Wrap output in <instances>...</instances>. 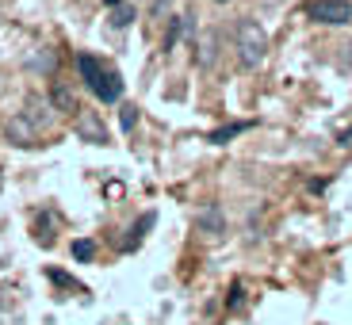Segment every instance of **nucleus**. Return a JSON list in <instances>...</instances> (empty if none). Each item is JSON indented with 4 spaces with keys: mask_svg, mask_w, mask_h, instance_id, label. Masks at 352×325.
<instances>
[{
    "mask_svg": "<svg viewBox=\"0 0 352 325\" xmlns=\"http://www.w3.org/2000/svg\"><path fill=\"white\" fill-rule=\"evenodd\" d=\"M80 134H85V138L92 134L96 142H107V131L100 126V119H85V123H80Z\"/></svg>",
    "mask_w": 352,
    "mask_h": 325,
    "instance_id": "nucleus-8",
    "label": "nucleus"
},
{
    "mask_svg": "<svg viewBox=\"0 0 352 325\" xmlns=\"http://www.w3.org/2000/svg\"><path fill=\"white\" fill-rule=\"evenodd\" d=\"M50 107H54V111H62V115L77 111V96H73V88L62 85V80H54V85H50Z\"/></svg>",
    "mask_w": 352,
    "mask_h": 325,
    "instance_id": "nucleus-4",
    "label": "nucleus"
},
{
    "mask_svg": "<svg viewBox=\"0 0 352 325\" xmlns=\"http://www.w3.org/2000/svg\"><path fill=\"white\" fill-rule=\"evenodd\" d=\"M337 142H341V146H352V126H349V131H341V138H337Z\"/></svg>",
    "mask_w": 352,
    "mask_h": 325,
    "instance_id": "nucleus-13",
    "label": "nucleus"
},
{
    "mask_svg": "<svg viewBox=\"0 0 352 325\" xmlns=\"http://www.w3.org/2000/svg\"><path fill=\"white\" fill-rule=\"evenodd\" d=\"M77 69H80V77H85V85L96 92L104 104H115V100L123 96V77L115 69H107L100 58H92V54H77Z\"/></svg>",
    "mask_w": 352,
    "mask_h": 325,
    "instance_id": "nucleus-1",
    "label": "nucleus"
},
{
    "mask_svg": "<svg viewBox=\"0 0 352 325\" xmlns=\"http://www.w3.org/2000/svg\"><path fill=\"white\" fill-rule=\"evenodd\" d=\"M195 222H199V229H203V234H211V238H214V234H222V214L214 211V207H211V211H203Z\"/></svg>",
    "mask_w": 352,
    "mask_h": 325,
    "instance_id": "nucleus-6",
    "label": "nucleus"
},
{
    "mask_svg": "<svg viewBox=\"0 0 352 325\" xmlns=\"http://www.w3.org/2000/svg\"><path fill=\"white\" fill-rule=\"evenodd\" d=\"M150 226H153V214H142V218H138V226L131 229V245H138V238H142V234H146Z\"/></svg>",
    "mask_w": 352,
    "mask_h": 325,
    "instance_id": "nucleus-10",
    "label": "nucleus"
},
{
    "mask_svg": "<svg viewBox=\"0 0 352 325\" xmlns=\"http://www.w3.org/2000/svg\"><path fill=\"white\" fill-rule=\"evenodd\" d=\"M241 131H249V123H234V126H222V131H214V134H211V142H214V146H226V142L234 138V134H241Z\"/></svg>",
    "mask_w": 352,
    "mask_h": 325,
    "instance_id": "nucleus-7",
    "label": "nucleus"
},
{
    "mask_svg": "<svg viewBox=\"0 0 352 325\" xmlns=\"http://www.w3.org/2000/svg\"><path fill=\"white\" fill-rule=\"evenodd\" d=\"M73 256H77L80 264H88L96 256V245H92V241H73Z\"/></svg>",
    "mask_w": 352,
    "mask_h": 325,
    "instance_id": "nucleus-9",
    "label": "nucleus"
},
{
    "mask_svg": "<svg viewBox=\"0 0 352 325\" xmlns=\"http://www.w3.org/2000/svg\"><path fill=\"white\" fill-rule=\"evenodd\" d=\"M134 123H138V111H134V107H123V131H131Z\"/></svg>",
    "mask_w": 352,
    "mask_h": 325,
    "instance_id": "nucleus-11",
    "label": "nucleus"
},
{
    "mask_svg": "<svg viewBox=\"0 0 352 325\" xmlns=\"http://www.w3.org/2000/svg\"><path fill=\"white\" fill-rule=\"evenodd\" d=\"M238 50H241V65L256 69L264 62V50H268V35L256 23H241L238 27Z\"/></svg>",
    "mask_w": 352,
    "mask_h": 325,
    "instance_id": "nucleus-2",
    "label": "nucleus"
},
{
    "mask_svg": "<svg viewBox=\"0 0 352 325\" xmlns=\"http://www.w3.org/2000/svg\"><path fill=\"white\" fill-rule=\"evenodd\" d=\"M310 19L314 23H326V27H341L352 19V4L349 0H314L310 4Z\"/></svg>",
    "mask_w": 352,
    "mask_h": 325,
    "instance_id": "nucleus-3",
    "label": "nucleus"
},
{
    "mask_svg": "<svg viewBox=\"0 0 352 325\" xmlns=\"http://www.w3.org/2000/svg\"><path fill=\"white\" fill-rule=\"evenodd\" d=\"M107 8H111V23L115 27H131L134 23V8L126 0H107Z\"/></svg>",
    "mask_w": 352,
    "mask_h": 325,
    "instance_id": "nucleus-5",
    "label": "nucleus"
},
{
    "mask_svg": "<svg viewBox=\"0 0 352 325\" xmlns=\"http://www.w3.org/2000/svg\"><path fill=\"white\" fill-rule=\"evenodd\" d=\"M230 295H234V299H230V310H238L241 306V287H238V283H234V291H230Z\"/></svg>",
    "mask_w": 352,
    "mask_h": 325,
    "instance_id": "nucleus-12",
    "label": "nucleus"
}]
</instances>
